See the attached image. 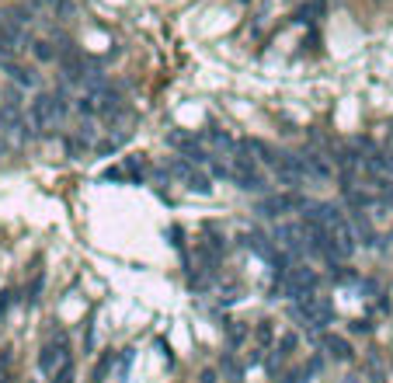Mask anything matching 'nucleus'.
I'll return each instance as SVG.
<instances>
[{"mask_svg": "<svg viewBox=\"0 0 393 383\" xmlns=\"http://www.w3.org/2000/svg\"><path fill=\"white\" fill-rule=\"evenodd\" d=\"M387 171H393V154H387Z\"/></svg>", "mask_w": 393, "mask_h": 383, "instance_id": "19", "label": "nucleus"}, {"mask_svg": "<svg viewBox=\"0 0 393 383\" xmlns=\"http://www.w3.org/2000/svg\"><path fill=\"white\" fill-rule=\"evenodd\" d=\"M278 348H282V352H278V355H289V352H292V348H296V335H285V338L278 341Z\"/></svg>", "mask_w": 393, "mask_h": 383, "instance_id": "13", "label": "nucleus"}, {"mask_svg": "<svg viewBox=\"0 0 393 383\" xmlns=\"http://www.w3.org/2000/svg\"><path fill=\"white\" fill-rule=\"evenodd\" d=\"M70 366V352H67V335H59V338H52L45 348H42L39 355V370L45 377H56L59 370H67Z\"/></svg>", "mask_w": 393, "mask_h": 383, "instance_id": "2", "label": "nucleus"}, {"mask_svg": "<svg viewBox=\"0 0 393 383\" xmlns=\"http://www.w3.org/2000/svg\"><path fill=\"white\" fill-rule=\"evenodd\" d=\"M209 136H212V143H220V147H234V139H230L227 132H220V129H209Z\"/></svg>", "mask_w": 393, "mask_h": 383, "instance_id": "12", "label": "nucleus"}, {"mask_svg": "<svg viewBox=\"0 0 393 383\" xmlns=\"http://www.w3.org/2000/svg\"><path fill=\"white\" fill-rule=\"evenodd\" d=\"M171 143H174V147L185 154V161H198V164H202V161H209V157H205V150L198 147L192 136H181V132H174V136H171Z\"/></svg>", "mask_w": 393, "mask_h": 383, "instance_id": "8", "label": "nucleus"}, {"mask_svg": "<svg viewBox=\"0 0 393 383\" xmlns=\"http://www.w3.org/2000/svg\"><path fill=\"white\" fill-rule=\"evenodd\" d=\"M324 348H327L334 359H348V355H352L348 341H345V338H334V335H324Z\"/></svg>", "mask_w": 393, "mask_h": 383, "instance_id": "9", "label": "nucleus"}, {"mask_svg": "<svg viewBox=\"0 0 393 383\" xmlns=\"http://www.w3.org/2000/svg\"><path fill=\"white\" fill-rule=\"evenodd\" d=\"M174 174H181V178L188 181V188H192V192H202V195H209V192H212V185H209L202 174L192 171V161H174Z\"/></svg>", "mask_w": 393, "mask_h": 383, "instance_id": "6", "label": "nucleus"}, {"mask_svg": "<svg viewBox=\"0 0 393 383\" xmlns=\"http://www.w3.org/2000/svg\"><path fill=\"white\" fill-rule=\"evenodd\" d=\"M56 383H74V366L59 370V373H56Z\"/></svg>", "mask_w": 393, "mask_h": 383, "instance_id": "15", "label": "nucleus"}, {"mask_svg": "<svg viewBox=\"0 0 393 383\" xmlns=\"http://www.w3.org/2000/svg\"><path fill=\"white\" fill-rule=\"evenodd\" d=\"M7 70H11V77H14V81H18V84H35V74H32V70H25V67H18V63H7Z\"/></svg>", "mask_w": 393, "mask_h": 383, "instance_id": "11", "label": "nucleus"}, {"mask_svg": "<svg viewBox=\"0 0 393 383\" xmlns=\"http://www.w3.org/2000/svg\"><path fill=\"white\" fill-rule=\"evenodd\" d=\"M202 383H216V373H202Z\"/></svg>", "mask_w": 393, "mask_h": 383, "instance_id": "18", "label": "nucleus"}, {"mask_svg": "<svg viewBox=\"0 0 393 383\" xmlns=\"http://www.w3.org/2000/svg\"><path fill=\"white\" fill-rule=\"evenodd\" d=\"M11 307V293H4V299H0V317H4V310Z\"/></svg>", "mask_w": 393, "mask_h": 383, "instance_id": "17", "label": "nucleus"}, {"mask_svg": "<svg viewBox=\"0 0 393 383\" xmlns=\"http://www.w3.org/2000/svg\"><path fill=\"white\" fill-rule=\"evenodd\" d=\"M63 112H67V105H63L59 94H39V98L32 101V108H28V119H32L35 129H49Z\"/></svg>", "mask_w": 393, "mask_h": 383, "instance_id": "1", "label": "nucleus"}, {"mask_svg": "<svg viewBox=\"0 0 393 383\" xmlns=\"http://www.w3.org/2000/svg\"><path fill=\"white\" fill-rule=\"evenodd\" d=\"M303 168H307V174H317V178H327L331 171H327V164L317 157V154H307V161H303Z\"/></svg>", "mask_w": 393, "mask_h": 383, "instance_id": "10", "label": "nucleus"}, {"mask_svg": "<svg viewBox=\"0 0 393 383\" xmlns=\"http://www.w3.org/2000/svg\"><path fill=\"white\" fill-rule=\"evenodd\" d=\"M300 314L307 317V324H314V328H327L331 324V317H334V310H331V303L320 297H303L300 299Z\"/></svg>", "mask_w": 393, "mask_h": 383, "instance_id": "3", "label": "nucleus"}, {"mask_svg": "<svg viewBox=\"0 0 393 383\" xmlns=\"http://www.w3.org/2000/svg\"><path fill=\"white\" fill-rule=\"evenodd\" d=\"M125 168H129V174H132V178H139V174H143V168H139V164H132V161H129Z\"/></svg>", "mask_w": 393, "mask_h": 383, "instance_id": "16", "label": "nucleus"}, {"mask_svg": "<svg viewBox=\"0 0 393 383\" xmlns=\"http://www.w3.org/2000/svg\"><path fill=\"white\" fill-rule=\"evenodd\" d=\"M230 178H234L244 192H261V188H265V178L258 174V168H254L247 157H237L234 168H230Z\"/></svg>", "mask_w": 393, "mask_h": 383, "instance_id": "4", "label": "nucleus"}, {"mask_svg": "<svg viewBox=\"0 0 393 383\" xmlns=\"http://www.w3.org/2000/svg\"><path fill=\"white\" fill-rule=\"evenodd\" d=\"M307 202L300 199V195H272V199H265L261 202V213L265 216H282L289 213V210H303Z\"/></svg>", "mask_w": 393, "mask_h": 383, "instance_id": "5", "label": "nucleus"}, {"mask_svg": "<svg viewBox=\"0 0 393 383\" xmlns=\"http://www.w3.org/2000/svg\"><path fill=\"white\" fill-rule=\"evenodd\" d=\"M35 56H39V59H52L56 52L49 49V42H35Z\"/></svg>", "mask_w": 393, "mask_h": 383, "instance_id": "14", "label": "nucleus"}, {"mask_svg": "<svg viewBox=\"0 0 393 383\" xmlns=\"http://www.w3.org/2000/svg\"><path fill=\"white\" fill-rule=\"evenodd\" d=\"M21 49V28L14 21H7V14H0V52Z\"/></svg>", "mask_w": 393, "mask_h": 383, "instance_id": "7", "label": "nucleus"}]
</instances>
